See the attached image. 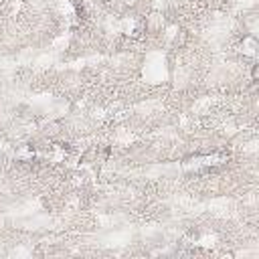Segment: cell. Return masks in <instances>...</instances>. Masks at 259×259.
<instances>
[{
  "label": "cell",
  "mask_w": 259,
  "mask_h": 259,
  "mask_svg": "<svg viewBox=\"0 0 259 259\" xmlns=\"http://www.w3.org/2000/svg\"><path fill=\"white\" fill-rule=\"evenodd\" d=\"M257 75H259V67L255 65V67H253V71H251V77H253V81H257Z\"/></svg>",
  "instance_id": "cell-1"
}]
</instances>
